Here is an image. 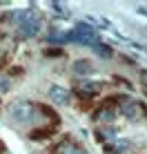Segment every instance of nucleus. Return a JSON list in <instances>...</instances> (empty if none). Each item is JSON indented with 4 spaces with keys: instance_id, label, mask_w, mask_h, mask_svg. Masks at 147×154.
Instances as JSON below:
<instances>
[{
    "instance_id": "1",
    "label": "nucleus",
    "mask_w": 147,
    "mask_h": 154,
    "mask_svg": "<svg viewBox=\"0 0 147 154\" xmlns=\"http://www.w3.org/2000/svg\"><path fill=\"white\" fill-rule=\"evenodd\" d=\"M40 112L45 114L43 105H34V103H29V100H14V103L7 107V114L11 116V121H16V123L34 121V119L40 116Z\"/></svg>"
},
{
    "instance_id": "2",
    "label": "nucleus",
    "mask_w": 147,
    "mask_h": 154,
    "mask_svg": "<svg viewBox=\"0 0 147 154\" xmlns=\"http://www.w3.org/2000/svg\"><path fill=\"white\" fill-rule=\"evenodd\" d=\"M18 20V34L22 38H31L40 31V16L34 9H25V11H18L14 16Z\"/></svg>"
},
{
    "instance_id": "3",
    "label": "nucleus",
    "mask_w": 147,
    "mask_h": 154,
    "mask_svg": "<svg viewBox=\"0 0 147 154\" xmlns=\"http://www.w3.org/2000/svg\"><path fill=\"white\" fill-rule=\"evenodd\" d=\"M49 98L54 100L56 105H69L71 92L65 89V87H60V85H51V87H49Z\"/></svg>"
},
{
    "instance_id": "4",
    "label": "nucleus",
    "mask_w": 147,
    "mask_h": 154,
    "mask_svg": "<svg viewBox=\"0 0 147 154\" xmlns=\"http://www.w3.org/2000/svg\"><path fill=\"white\" fill-rule=\"evenodd\" d=\"M103 89V85L100 83H96V81H78L76 85V92H78V96H96L98 92Z\"/></svg>"
},
{
    "instance_id": "5",
    "label": "nucleus",
    "mask_w": 147,
    "mask_h": 154,
    "mask_svg": "<svg viewBox=\"0 0 147 154\" xmlns=\"http://www.w3.org/2000/svg\"><path fill=\"white\" fill-rule=\"evenodd\" d=\"M120 112L123 116H127V119H138L140 112H143V107H140V103H136V100H125L123 105H120Z\"/></svg>"
},
{
    "instance_id": "6",
    "label": "nucleus",
    "mask_w": 147,
    "mask_h": 154,
    "mask_svg": "<svg viewBox=\"0 0 147 154\" xmlns=\"http://www.w3.org/2000/svg\"><path fill=\"white\" fill-rule=\"evenodd\" d=\"M56 154H87L80 145H76L74 141H62L58 147H56Z\"/></svg>"
},
{
    "instance_id": "7",
    "label": "nucleus",
    "mask_w": 147,
    "mask_h": 154,
    "mask_svg": "<svg viewBox=\"0 0 147 154\" xmlns=\"http://www.w3.org/2000/svg\"><path fill=\"white\" fill-rule=\"evenodd\" d=\"M94 119H96V121H105V123H109V121L114 119V112H112L109 107H105V109H100V112L94 116Z\"/></svg>"
},
{
    "instance_id": "8",
    "label": "nucleus",
    "mask_w": 147,
    "mask_h": 154,
    "mask_svg": "<svg viewBox=\"0 0 147 154\" xmlns=\"http://www.w3.org/2000/svg\"><path fill=\"white\" fill-rule=\"evenodd\" d=\"M74 72H78V74H89V72H92V65H89L87 60H78L76 65H74Z\"/></svg>"
},
{
    "instance_id": "9",
    "label": "nucleus",
    "mask_w": 147,
    "mask_h": 154,
    "mask_svg": "<svg viewBox=\"0 0 147 154\" xmlns=\"http://www.w3.org/2000/svg\"><path fill=\"white\" fill-rule=\"evenodd\" d=\"M9 87H11V81L9 78H0V92H7Z\"/></svg>"
},
{
    "instance_id": "10",
    "label": "nucleus",
    "mask_w": 147,
    "mask_h": 154,
    "mask_svg": "<svg viewBox=\"0 0 147 154\" xmlns=\"http://www.w3.org/2000/svg\"><path fill=\"white\" fill-rule=\"evenodd\" d=\"M94 49H96L100 56H112V49H109V47H100L98 45V47H94Z\"/></svg>"
},
{
    "instance_id": "11",
    "label": "nucleus",
    "mask_w": 147,
    "mask_h": 154,
    "mask_svg": "<svg viewBox=\"0 0 147 154\" xmlns=\"http://www.w3.org/2000/svg\"><path fill=\"white\" fill-rule=\"evenodd\" d=\"M140 81L145 85V92H147V72H140Z\"/></svg>"
}]
</instances>
